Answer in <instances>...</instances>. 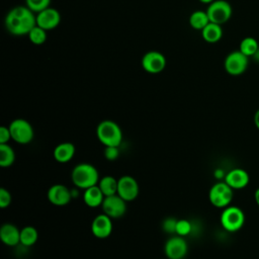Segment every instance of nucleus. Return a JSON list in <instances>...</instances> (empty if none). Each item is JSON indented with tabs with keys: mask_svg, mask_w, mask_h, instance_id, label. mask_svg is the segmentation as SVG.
<instances>
[{
	"mask_svg": "<svg viewBox=\"0 0 259 259\" xmlns=\"http://www.w3.org/2000/svg\"><path fill=\"white\" fill-rule=\"evenodd\" d=\"M5 27L13 35H27L36 25V15L27 6H16L5 16Z\"/></svg>",
	"mask_w": 259,
	"mask_h": 259,
	"instance_id": "f257e3e1",
	"label": "nucleus"
},
{
	"mask_svg": "<svg viewBox=\"0 0 259 259\" xmlns=\"http://www.w3.org/2000/svg\"><path fill=\"white\" fill-rule=\"evenodd\" d=\"M71 177L73 183L77 187L87 189L97 184L99 175L97 169L93 165L82 163L74 167Z\"/></svg>",
	"mask_w": 259,
	"mask_h": 259,
	"instance_id": "f03ea898",
	"label": "nucleus"
},
{
	"mask_svg": "<svg viewBox=\"0 0 259 259\" xmlns=\"http://www.w3.org/2000/svg\"><path fill=\"white\" fill-rule=\"evenodd\" d=\"M98 140L106 147H118L122 140L121 130L112 120L101 121L96 128Z\"/></svg>",
	"mask_w": 259,
	"mask_h": 259,
	"instance_id": "7ed1b4c3",
	"label": "nucleus"
},
{
	"mask_svg": "<svg viewBox=\"0 0 259 259\" xmlns=\"http://www.w3.org/2000/svg\"><path fill=\"white\" fill-rule=\"evenodd\" d=\"M245 223V214L238 206H227L221 214V224L228 232L239 231Z\"/></svg>",
	"mask_w": 259,
	"mask_h": 259,
	"instance_id": "20e7f679",
	"label": "nucleus"
},
{
	"mask_svg": "<svg viewBox=\"0 0 259 259\" xmlns=\"http://www.w3.org/2000/svg\"><path fill=\"white\" fill-rule=\"evenodd\" d=\"M233 188L226 182H218L211 186L208 198L210 203L215 207L225 208L229 206L233 199Z\"/></svg>",
	"mask_w": 259,
	"mask_h": 259,
	"instance_id": "39448f33",
	"label": "nucleus"
},
{
	"mask_svg": "<svg viewBox=\"0 0 259 259\" xmlns=\"http://www.w3.org/2000/svg\"><path fill=\"white\" fill-rule=\"evenodd\" d=\"M249 65V57L242 52L234 51L227 55L224 61L225 71L231 76H239L246 72Z\"/></svg>",
	"mask_w": 259,
	"mask_h": 259,
	"instance_id": "423d86ee",
	"label": "nucleus"
},
{
	"mask_svg": "<svg viewBox=\"0 0 259 259\" xmlns=\"http://www.w3.org/2000/svg\"><path fill=\"white\" fill-rule=\"evenodd\" d=\"M205 11L210 22L221 25L226 23L231 18L233 13L231 4L226 0H214L208 4V7Z\"/></svg>",
	"mask_w": 259,
	"mask_h": 259,
	"instance_id": "0eeeda50",
	"label": "nucleus"
},
{
	"mask_svg": "<svg viewBox=\"0 0 259 259\" xmlns=\"http://www.w3.org/2000/svg\"><path fill=\"white\" fill-rule=\"evenodd\" d=\"M11 139L18 144H28L33 139V128L31 124L22 118H16L9 124Z\"/></svg>",
	"mask_w": 259,
	"mask_h": 259,
	"instance_id": "6e6552de",
	"label": "nucleus"
},
{
	"mask_svg": "<svg viewBox=\"0 0 259 259\" xmlns=\"http://www.w3.org/2000/svg\"><path fill=\"white\" fill-rule=\"evenodd\" d=\"M142 68L149 74H159L166 67L164 55L157 51L147 52L142 58Z\"/></svg>",
	"mask_w": 259,
	"mask_h": 259,
	"instance_id": "1a4fd4ad",
	"label": "nucleus"
},
{
	"mask_svg": "<svg viewBox=\"0 0 259 259\" xmlns=\"http://www.w3.org/2000/svg\"><path fill=\"white\" fill-rule=\"evenodd\" d=\"M101 205L104 213L113 219L122 217L126 210L125 200L118 194L105 196Z\"/></svg>",
	"mask_w": 259,
	"mask_h": 259,
	"instance_id": "9d476101",
	"label": "nucleus"
},
{
	"mask_svg": "<svg viewBox=\"0 0 259 259\" xmlns=\"http://www.w3.org/2000/svg\"><path fill=\"white\" fill-rule=\"evenodd\" d=\"M117 194L125 201H132L139 194V184L135 178L124 175L117 180Z\"/></svg>",
	"mask_w": 259,
	"mask_h": 259,
	"instance_id": "9b49d317",
	"label": "nucleus"
},
{
	"mask_svg": "<svg viewBox=\"0 0 259 259\" xmlns=\"http://www.w3.org/2000/svg\"><path fill=\"white\" fill-rule=\"evenodd\" d=\"M61 21L60 12L52 7H48L36 13V25L48 30L56 28Z\"/></svg>",
	"mask_w": 259,
	"mask_h": 259,
	"instance_id": "f8f14e48",
	"label": "nucleus"
},
{
	"mask_svg": "<svg viewBox=\"0 0 259 259\" xmlns=\"http://www.w3.org/2000/svg\"><path fill=\"white\" fill-rule=\"evenodd\" d=\"M187 253V243L181 237H172L165 244V254L169 259H182Z\"/></svg>",
	"mask_w": 259,
	"mask_h": 259,
	"instance_id": "ddd939ff",
	"label": "nucleus"
},
{
	"mask_svg": "<svg viewBox=\"0 0 259 259\" xmlns=\"http://www.w3.org/2000/svg\"><path fill=\"white\" fill-rule=\"evenodd\" d=\"M72 198L71 191L62 184H56L48 190V199L57 206H63L69 203Z\"/></svg>",
	"mask_w": 259,
	"mask_h": 259,
	"instance_id": "4468645a",
	"label": "nucleus"
},
{
	"mask_svg": "<svg viewBox=\"0 0 259 259\" xmlns=\"http://www.w3.org/2000/svg\"><path fill=\"white\" fill-rule=\"evenodd\" d=\"M91 231L96 238H99V239L107 238L112 231L111 218H109L105 213L97 215L91 224Z\"/></svg>",
	"mask_w": 259,
	"mask_h": 259,
	"instance_id": "2eb2a0df",
	"label": "nucleus"
},
{
	"mask_svg": "<svg viewBox=\"0 0 259 259\" xmlns=\"http://www.w3.org/2000/svg\"><path fill=\"white\" fill-rule=\"evenodd\" d=\"M250 177L246 170L235 168L229 171L225 176V182L233 189H242L249 183Z\"/></svg>",
	"mask_w": 259,
	"mask_h": 259,
	"instance_id": "dca6fc26",
	"label": "nucleus"
},
{
	"mask_svg": "<svg viewBox=\"0 0 259 259\" xmlns=\"http://www.w3.org/2000/svg\"><path fill=\"white\" fill-rule=\"evenodd\" d=\"M0 239L7 246H16L20 242V231L12 224H4L0 229Z\"/></svg>",
	"mask_w": 259,
	"mask_h": 259,
	"instance_id": "f3484780",
	"label": "nucleus"
},
{
	"mask_svg": "<svg viewBox=\"0 0 259 259\" xmlns=\"http://www.w3.org/2000/svg\"><path fill=\"white\" fill-rule=\"evenodd\" d=\"M104 197L105 196L102 193V191L98 185H94V186H91V187L85 189L84 194H83L84 202L89 207L99 206L100 204H102Z\"/></svg>",
	"mask_w": 259,
	"mask_h": 259,
	"instance_id": "a211bd4d",
	"label": "nucleus"
},
{
	"mask_svg": "<svg viewBox=\"0 0 259 259\" xmlns=\"http://www.w3.org/2000/svg\"><path fill=\"white\" fill-rule=\"evenodd\" d=\"M75 154V146L72 143L66 142L58 145L54 150V158L60 163L69 162Z\"/></svg>",
	"mask_w": 259,
	"mask_h": 259,
	"instance_id": "6ab92c4d",
	"label": "nucleus"
},
{
	"mask_svg": "<svg viewBox=\"0 0 259 259\" xmlns=\"http://www.w3.org/2000/svg\"><path fill=\"white\" fill-rule=\"evenodd\" d=\"M201 36L208 44H215V42L220 41L223 36L222 25L213 23V22H209L201 30Z\"/></svg>",
	"mask_w": 259,
	"mask_h": 259,
	"instance_id": "aec40b11",
	"label": "nucleus"
},
{
	"mask_svg": "<svg viewBox=\"0 0 259 259\" xmlns=\"http://www.w3.org/2000/svg\"><path fill=\"white\" fill-rule=\"evenodd\" d=\"M209 22L210 21L206 11L196 10L192 12L189 16V24L192 28L196 30H202Z\"/></svg>",
	"mask_w": 259,
	"mask_h": 259,
	"instance_id": "412c9836",
	"label": "nucleus"
},
{
	"mask_svg": "<svg viewBox=\"0 0 259 259\" xmlns=\"http://www.w3.org/2000/svg\"><path fill=\"white\" fill-rule=\"evenodd\" d=\"M259 49V44L257 41L256 38L252 37V36H247L244 37L239 46V51L242 52L244 55H246L247 57H253L256 52Z\"/></svg>",
	"mask_w": 259,
	"mask_h": 259,
	"instance_id": "4be33fe9",
	"label": "nucleus"
},
{
	"mask_svg": "<svg viewBox=\"0 0 259 259\" xmlns=\"http://www.w3.org/2000/svg\"><path fill=\"white\" fill-rule=\"evenodd\" d=\"M104 196H110L117 193V180L112 176L103 177L98 184Z\"/></svg>",
	"mask_w": 259,
	"mask_h": 259,
	"instance_id": "5701e85b",
	"label": "nucleus"
},
{
	"mask_svg": "<svg viewBox=\"0 0 259 259\" xmlns=\"http://www.w3.org/2000/svg\"><path fill=\"white\" fill-rule=\"evenodd\" d=\"M15 160V154L8 144H0V166L9 167Z\"/></svg>",
	"mask_w": 259,
	"mask_h": 259,
	"instance_id": "b1692460",
	"label": "nucleus"
},
{
	"mask_svg": "<svg viewBox=\"0 0 259 259\" xmlns=\"http://www.w3.org/2000/svg\"><path fill=\"white\" fill-rule=\"evenodd\" d=\"M37 240V231L33 227H25L20 231V243L24 246H31Z\"/></svg>",
	"mask_w": 259,
	"mask_h": 259,
	"instance_id": "393cba45",
	"label": "nucleus"
},
{
	"mask_svg": "<svg viewBox=\"0 0 259 259\" xmlns=\"http://www.w3.org/2000/svg\"><path fill=\"white\" fill-rule=\"evenodd\" d=\"M29 40L35 45V46H39L46 42L47 40V30L41 28L38 25H35L27 34Z\"/></svg>",
	"mask_w": 259,
	"mask_h": 259,
	"instance_id": "a878e982",
	"label": "nucleus"
},
{
	"mask_svg": "<svg viewBox=\"0 0 259 259\" xmlns=\"http://www.w3.org/2000/svg\"><path fill=\"white\" fill-rule=\"evenodd\" d=\"M51 0H25V6H27L32 12L38 13L41 10L50 7Z\"/></svg>",
	"mask_w": 259,
	"mask_h": 259,
	"instance_id": "bb28decb",
	"label": "nucleus"
},
{
	"mask_svg": "<svg viewBox=\"0 0 259 259\" xmlns=\"http://www.w3.org/2000/svg\"><path fill=\"white\" fill-rule=\"evenodd\" d=\"M191 232V225L186 220H179L176 224V230L175 233L178 234V236H186Z\"/></svg>",
	"mask_w": 259,
	"mask_h": 259,
	"instance_id": "cd10ccee",
	"label": "nucleus"
},
{
	"mask_svg": "<svg viewBox=\"0 0 259 259\" xmlns=\"http://www.w3.org/2000/svg\"><path fill=\"white\" fill-rule=\"evenodd\" d=\"M11 202V195L9 191L5 188L0 189V207L5 208L7 207Z\"/></svg>",
	"mask_w": 259,
	"mask_h": 259,
	"instance_id": "c85d7f7f",
	"label": "nucleus"
},
{
	"mask_svg": "<svg viewBox=\"0 0 259 259\" xmlns=\"http://www.w3.org/2000/svg\"><path fill=\"white\" fill-rule=\"evenodd\" d=\"M118 155H119L118 147H106L104 151V156L109 161L115 160L118 157Z\"/></svg>",
	"mask_w": 259,
	"mask_h": 259,
	"instance_id": "c756f323",
	"label": "nucleus"
},
{
	"mask_svg": "<svg viewBox=\"0 0 259 259\" xmlns=\"http://www.w3.org/2000/svg\"><path fill=\"white\" fill-rule=\"evenodd\" d=\"M176 224H177V221L174 220V219H167L164 223H163V228L166 232L168 233H173L175 232L176 230Z\"/></svg>",
	"mask_w": 259,
	"mask_h": 259,
	"instance_id": "7c9ffc66",
	"label": "nucleus"
},
{
	"mask_svg": "<svg viewBox=\"0 0 259 259\" xmlns=\"http://www.w3.org/2000/svg\"><path fill=\"white\" fill-rule=\"evenodd\" d=\"M10 138H11V134H10L9 127L1 126L0 127V144H7Z\"/></svg>",
	"mask_w": 259,
	"mask_h": 259,
	"instance_id": "2f4dec72",
	"label": "nucleus"
},
{
	"mask_svg": "<svg viewBox=\"0 0 259 259\" xmlns=\"http://www.w3.org/2000/svg\"><path fill=\"white\" fill-rule=\"evenodd\" d=\"M254 123H255V126L259 130V109L254 114Z\"/></svg>",
	"mask_w": 259,
	"mask_h": 259,
	"instance_id": "473e14b6",
	"label": "nucleus"
},
{
	"mask_svg": "<svg viewBox=\"0 0 259 259\" xmlns=\"http://www.w3.org/2000/svg\"><path fill=\"white\" fill-rule=\"evenodd\" d=\"M254 198H255V201L257 203V205L259 206V188H257L255 190V193H254Z\"/></svg>",
	"mask_w": 259,
	"mask_h": 259,
	"instance_id": "72a5a7b5",
	"label": "nucleus"
},
{
	"mask_svg": "<svg viewBox=\"0 0 259 259\" xmlns=\"http://www.w3.org/2000/svg\"><path fill=\"white\" fill-rule=\"evenodd\" d=\"M199 2H201V3H203V4H210L211 2H213L214 0H198Z\"/></svg>",
	"mask_w": 259,
	"mask_h": 259,
	"instance_id": "f704fd0d",
	"label": "nucleus"
},
{
	"mask_svg": "<svg viewBox=\"0 0 259 259\" xmlns=\"http://www.w3.org/2000/svg\"><path fill=\"white\" fill-rule=\"evenodd\" d=\"M253 58H254V59H256V60L259 62V49H258V51L256 52V54L253 56Z\"/></svg>",
	"mask_w": 259,
	"mask_h": 259,
	"instance_id": "c9c22d12",
	"label": "nucleus"
}]
</instances>
